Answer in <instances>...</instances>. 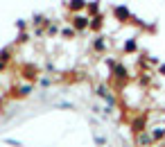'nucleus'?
I'll return each instance as SVG.
<instances>
[]
</instances>
